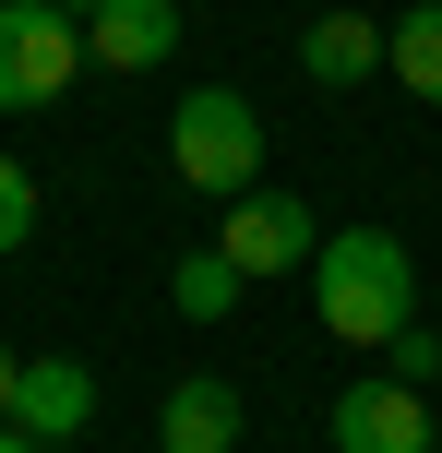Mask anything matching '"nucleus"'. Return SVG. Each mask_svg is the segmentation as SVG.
<instances>
[{"label":"nucleus","instance_id":"nucleus-1","mask_svg":"<svg viewBox=\"0 0 442 453\" xmlns=\"http://www.w3.org/2000/svg\"><path fill=\"white\" fill-rule=\"evenodd\" d=\"M311 298H323V334L335 346L383 358V346L419 322V263H407L395 226H335V239L311 250Z\"/></svg>","mask_w":442,"mask_h":453},{"label":"nucleus","instance_id":"nucleus-2","mask_svg":"<svg viewBox=\"0 0 442 453\" xmlns=\"http://www.w3.org/2000/svg\"><path fill=\"white\" fill-rule=\"evenodd\" d=\"M167 167H180L191 191H215V203L263 191V108L239 84H191L180 108H167Z\"/></svg>","mask_w":442,"mask_h":453},{"label":"nucleus","instance_id":"nucleus-3","mask_svg":"<svg viewBox=\"0 0 442 453\" xmlns=\"http://www.w3.org/2000/svg\"><path fill=\"white\" fill-rule=\"evenodd\" d=\"M84 72H96V60H84V24H72L60 0H0V119L60 108Z\"/></svg>","mask_w":442,"mask_h":453},{"label":"nucleus","instance_id":"nucleus-4","mask_svg":"<svg viewBox=\"0 0 442 453\" xmlns=\"http://www.w3.org/2000/svg\"><path fill=\"white\" fill-rule=\"evenodd\" d=\"M335 453H442V418L419 406V382L371 370V382L335 394Z\"/></svg>","mask_w":442,"mask_h":453},{"label":"nucleus","instance_id":"nucleus-5","mask_svg":"<svg viewBox=\"0 0 442 453\" xmlns=\"http://www.w3.org/2000/svg\"><path fill=\"white\" fill-rule=\"evenodd\" d=\"M228 250L239 274H311V250H323V226H311V203H287V191H239L228 203Z\"/></svg>","mask_w":442,"mask_h":453},{"label":"nucleus","instance_id":"nucleus-6","mask_svg":"<svg viewBox=\"0 0 442 453\" xmlns=\"http://www.w3.org/2000/svg\"><path fill=\"white\" fill-rule=\"evenodd\" d=\"M167 48H180V0H108V12H84V60L96 72H156Z\"/></svg>","mask_w":442,"mask_h":453},{"label":"nucleus","instance_id":"nucleus-7","mask_svg":"<svg viewBox=\"0 0 442 453\" xmlns=\"http://www.w3.org/2000/svg\"><path fill=\"white\" fill-rule=\"evenodd\" d=\"M96 418V370L84 358H24V382H12V430L24 441H72Z\"/></svg>","mask_w":442,"mask_h":453},{"label":"nucleus","instance_id":"nucleus-8","mask_svg":"<svg viewBox=\"0 0 442 453\" xmlns=\"http://www.w3.org/2000/svg\"><path fill=\"white\" fill-rule=\"evenodd\" d=\"M156 441H167V453H239V382H215V370L167 382V406H156Z\"/></svg>","mask_w":442,"mask_h":453},{"label":"nucleus","instance_id":"nucleus-9","mask_svg":"<svg viewBox=\"0 0 442 453\" xmlns=\"http://www.w3.org/2000/svg\"><path fill=\"white\" fill-rule=\"evenodd\" d=\"M299 72H311L323 96L371 84V72H383V24H371V12H311V36H299Z\"/></svg>","mask_w":442,"mask_h":453},{"label":"nucleus","instance_id":"nucleus-10","mask_svg":"<svg viewBox=\"0 0 442 453\" xmlns=\"http://www.w3.org/2000/svg\"><path fill=\"white\" fill-rule=\"evenodd\" d=\"M383 72H395L419 108H442V0H419L407 24H383Z\"/></svg>","mask_w":442,"mask_h":453},{"label":"nucleus","instance_id":"nucleus-11","mask_svg":"<svg viewBox=\"0 0 442 453\" xmlns=\"http://www.w3.org/2000/svg\"><path fill=\"white\" fill-rule=\"evenodd\" d=\"M239 287H252V274H239L228 250H180V274H167V311H180V322H228V311H239Z\"/></svg>","mask_w":442,"mask_h":453},{"label":"nucleus","instance_id":"nucleus-12","mask_svg":"<svg viewBox=\"0 0 442 453\" xmlns=\"http://www.w3.org/2000/svg\"><path fill=\"white\" fill-rule=\"evenodd\" d=\"M24 239H36V167L0 156V250H24Z\"/></svg>","mask_w":442,"mask_h":453},{"label":"nucleus","instance_id":"nucleus-13","mask_svg":"<svg viewBox=\"0 0 442 453\" xmlns=\"http://www.w3.org/2000/svg\"><path fill=\"white\" fill-rule=\"evenodd\" d=\"M383 370H395V382H419V394H430V370H442V334H430V322H407V334L383 346Z\"/></svg>","mask_w":442,"mask_h":453},{"label":"nucleus","instance_id":"nucleus-14","mask_svg":"<svg viewBox=\"0 0 442 453\" xmlns=\"http://www.w3.org/2000/svg\"><path fill=\"white\" fill-rule=\"evenodd\" d=\"M12 382H24V358H12V346H0V418H12Z\"/></svg>","mask_w":442,"mask_h":453},{"label":"nucleus","instance_id":"nucleus-15","mask_svg":"<svg viewBox=\"0 0 442 453\" xmlns=\"http://www.w3.org/2000/svg\"><path fill=\"white\" fill-rule=\"evenodd\" d=\"M0 453H48V441H24V430H12V418H0Z\"/></svg>","mask_w":442,"mask_h":453},{"label":"nucleus","instance_id":"nucleus-16","mask_svg":"<svg viewBox=\"0 0 442 453\" xmlns=\"http://www.w3.org/2000/svg\"><path fill=\"white\" fill-rule=\"evenodd\" d=\"M60 12H72V24H84V12H108V0H60Z\"/></svg>","mask_w":442,"mask_h":453}]
</instances>
